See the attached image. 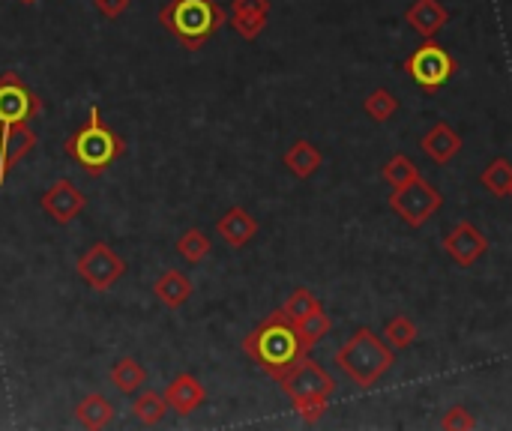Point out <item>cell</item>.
I'll use <instances>...</instances> for the list:
<instances>
[{"instance_id": "cell-12", "label": "cell", "mask_w": 512, "mask_h": 431, "mask_svg": "<svg viewBox=\"0 0 512 431\" xmlns=\"http://www.w3.org/2000/svg\"><path fill=\"white\" fill-rule=\"evenodd\" d=\"M450 21V9L441 0H414L405 9V24L420 36V39H435Z\"/></svg>"}, {"instance_id": "cell-3", "label": "cell", "mask_w": 512, "mask_h": 431, "mask_svg": "<svg viewBox=\"0 0 512 431\" xmlns=\"http://www.w3.org/2000/svg\"><path fill=\"white\" fill-rule=\"evenodd\" d=\"M282 393L291 399L294 411L300 414V420L306 426H315L327 408H330V399L336 396V381L330 372H324L315 360H309V354L291 366L282 378H276Z\"/></svg>"}, {"instance_id": "cell-25", "label": "cell", "mask_w": 512, "mask_h": 431, "mask_svg": "<svg viewBox=\"0 0 512 431\" xmlns=\"http://www.w3.org/2000/svg\"><path fill=\"white\" fill-rule=\"evenodd\" d=\"M297 330H300V339H303V345L312 351L330 330H333V321H330V315L324 312V306H318L315 312H309L306 318H300L297 321Z\"/></svg>"}, {"instance_id": "cell-26", "label": "cell", "mask_w": 512, "mask_h": 431, "mask_svg": "<svg viewBox=\"0 0 512 431\" xmlns=\"http://www.w3.org/2000/svg\"><path fill=\"white\" fill-rule=\"evenodd\" d=\"M210 249H213V243H210V237L204 234V231H198V228H189L180 240H177V252H180V258L186 261V264H201L207 255H210Z\"/></svg>"}, {"instance_id": "cell-11", "label": "cell", "mask_w": 512, "mask_h": 431, "mask_svg": "<svg viewBox=\"0 0 512 431\" xmlns=\"http://www.w3.org/2000/svg\"><path fill=\"white\" fill-rule=\"evenodd\" d=\"M444 252L459 264V267H474L486 252H489V240L486 234L474 225V222H459L453 225V231L444 237Z\"/></svg>"}, {"instance_id": "cell-14", "label": "cell", "mask_w": 512, "mask_h": 431, "mask_svg": "<svg viewBox=\"0 0 512 431\" xmlns=\"http://www.w3.org/2000/svg\"><path fill=\"white\" fill-rule=\"evenodd\" d=\"M165 402H168V411H174L180 417H189L192 411H198L207 402V390L195 375L183 372L165 387Z\"/></svg>"}, {"instance_id": "cell-24", "label": "cell", "mask_w": 512, "mask_h": 431, "mask_svg": "<svg viewBox=\"0 0 512 431\" xmlns=\"http://www.w3.org/2000/svg\"><path fill=\"white\" fill-rule=\"evenodd\" d=\"M384 342L399 354V351H408L414 342H417V324L408 318V315H396L384 324Z\"/></svg>"}, {"instance_id": "cell-32", "label": "cell", "mask_w": 512, "mask_h": 431, "mask_svg": "<svg viewBox=\"0 0 512 431\" xmlns=\"http://www.w3.org/2000/svg\"><path fill=\"white\" fill-rule=\"evenodd\" d=\"M18 3H24V6H33V3H39V0H18Z\"/></svg>"}, {"instance_id": "cell-29", "label": "cell", "mask_w": 512, "mask_h": 431, "mask_svg": "<svg viewBox=\"0 0 512 431\" xmlns=\"http://www.w3.org/2000/svg\"><path fill=\"white\" fill-rule=\"evenodd\" d=\"M321 306V300L309 291V288H297L288 300H285V306H282V312L297 324L300 318H306L309 312H315Z\"/></svg>"}, {"instance_id": "cell-31", "label": "cell", "mask_w": 512, "mask_h": 431, "mask_svg": "<svg viewBox=\"0 0 512 431\" xmlns=\"http://www.w3.org/2000/svg\"><path fill=\"white\" fill-rule=\"evenodd\" d=\"M93 3H96V9H99L105 18H120V15L129 9L132 0H93Z\"/></svg>"}, {"instance_id": "cell-2", "label": "cell", "mask_w": 512, "mask_h": 431, "mask_svg": "<svg viewBox=\"0 0 512 431\" xmlns=\"http://www.w3.org/2000/svg\"><path fill=\"white\" fill-rule=\"evenodd\" d=\"M396 366V351L369 327L351 333V339L336 351V369L360 390L375 387Z\"/></svg>"}, {"instance_id": "cell-16", "label": "cell", "mask_w": 512, "mask_h": 431, "mask_svg": "<svg viewBox=\"0 0 512 431\" xmlns=\"http://www.w3.org/2000/svg\"><path fill=\"white\" fill-rule=\"evenodd\" d=\"M420 147H423V153H426L435 165H447V162H453V159L459 156V150H462V135H459L450 123L438 120V123H432L429 132L420 138Z\"/></svg>"}, {"instance_id": "cell-27", "label": "cell", "mask_w": 512, "mask_h": 431, "mask_svg": "<svg viewBox=\"0 0 512 431\" xmlns=\"http://www.w3.org/2000/svg\"><path fill=\"white\" fill-rule=\"evenodd\" d=\"M363 108H366V114H369L375 123H387L390 117H396V111H399V99H396L387 87H378V90H372V93L366 96Z\"/></svg>"}, {"instance_id": "cell-21", "label": "cell", "mask_w": 512, "mask_h": 431, "mask_svg": "<svg viewBox=\"0 0 512 431\" xmlns=\"http://www.w3.org/2000/svg\"><path fill=\"white\" fill-rule=\"evenodd\" d=\"M111 384L126 393V396H135L144 384H147V372L144 366L135 360V357H120L114 366H111Z\"/></svg>"}, {"instance_id": "cell-13", "label": "cell", "mask_w": 512, "mask_h": 431, "mask_svg": "<svg viewBox=\"0 0 512 431\" xmlns=\"http://www.w3.org/2000/svg\"><path fill=\"white\" fill-rule=\"evenodd\" d=\"M36 147V132L30 129V123H18V126H3V150H0V189L9 177V171Z\"/></svg>"}, {"instance_id": "cell-22", "label": "cell", "mask_w": 512, "mask_h": 431, "mask_svg": "<svg viewBox=\"0 0 512 431\" xmlns=\"http://www.w3.org/2000/svg\"><path fill=\"white\" fill-rule=\"evenodd\" d=\"M480 183H483V189H486V192H492L495 198H510L512 165L504 159V156L492 159V162L486 165V171L480 174Z\"/></svg>"}, {"instance_id": "cell-28", "label": "cell", "mask_w": 512, "mask_h": 431, "mask_svg": "<svg viewBox=\"0 0 512 431\" xmlns=\"http://www.w3.org/2000/svg\"><path fill=\"white\" fill-rule=\"evenodd\" d=\"M381 177H384V183H387L390 189H399V186H405V183L417 180V177H420V171H417V165H414L405 153H396V156L381 168Z\"/></svg>"}, {"instance_id": "cell-9", "label": "cell", "mask_w": 512, "mask_h": 431, "mask_svg": "<svg viewBox=\"0 0 512 431\" xmlns=\"http://www.w3.org/2000/svg\"><path fill=\"white\" fill-rule=\"evenodd\" d=\"M39 111H42V99L15 72H3L0 75V123L3 126L30 123Z\"/></svg>"}, {"instance_id": "cell-15", "label": "cell", "mask_w": 512, "mask_h": 431, "mask_svg": "<svg viewBox=\"0 0 512 431\" xmlns=\"http://www.w3.org/2000/svg\"><path fill=\"white\" fill-rule=\"evenodd\" d=\"M267 15H270V0H231V27L246 42L264 33Z\"/></svg>"}, {"instance_id": "cell-6", "label": "cell", "mask_w": 512, "mask_h": 431, "mask_svg": "<svg viewBox=\"0 0 512 431\" xmlns=\"http://www.w3.org/2000/svg\"><path fill=\"white\" fill-rule=\"evenodd\" d=\"M405 75L423 90V93H438L441 87L450 84V78L459 72V60L435 39H423L405 60H402Z\"/></svg>"}, {"instance_id": "cell-4", "label": "cell", "mask_w": 512, "mask_h": 431, "mask_svg": "<svg viewBox=\"0 0 512 431\" xmlns=\"http://www.w3.org/2000/svg\"><path fill=\"white\" fill-rule=\"evenodd\" d=\"M225 21L228 15L216 0H168L159 9V24L189 51H198Z\"/></svg>"}, {"instance_id": "cell-23", "label": "cell", "mask_w": 512, "mask_h": 431, "mask_svg": "<svg viewBox=\"0 0 512 431\" xmlns=\"http://www.w3.org/2000/svg\"><path fill=\"white\" fill-rule=\"evenodd\" d=\"M165 414H168V402H165V396H159V393H141V396H135V402H132V417L141 423V426H159L162 420H165Z\"/></svg>"}, {"instance_id": "cell-8", "label": "cell", "mask_w": 512, "mask_h": 431, "mask_svg": "<svg viewBox=\"0 0 512 431\" xmlns=\"http://www.w3.org/2000/svg\"><path fill=\"white\" fill-rule=\"evenodd\" d=\"M78 276L93 288V291H108L114 288V282L123 279L126 273V261L108 246V243H93L81 258H78Z\"/></svg>"}, {"instance_id": "cell-34", "label": "cell", "mask_w": 512, "mask_h": 431, "mask_svg": "<svg viewBox=\"0 0 512 431\" xmlns=\"http://www.w3.org/2000/svg\"><path fill=\"white\" fill-rule=\"evenodd\" d=\"M510 198H512V189H510Z\"/></svg>"}, {"instance_id": "cell-5", "label": "cell", "mask_w": 512, "mask_h": 431, "mask_svg": "<svg viewBox=\"0 0 512 431\" xmlns=\"http://www.w3.org/2000/svg\"><path fill=\"white\" fill-rule=\"evenodd\" d=\"M66 156H72L87 174H102L123 156V138L102 123L99 105H90L87 120L66 138Z\"/></svg>"}, {"instance_id": "cell-17", "label": "cell", "mask_w": 512, "mask_h": 431, "mask_svg": "<svg viewBox=\"0 0 512 431\" xmlns=\"http://www.w3.org/2000/svg\"><path fill=\"white\" fill-rule=\"evenodd\" d=\"M216 231H219V237H222L231 249H243V246L252 243V237L258 234V219H255L249 210H243V207H231V210L219 219Z\"/></svg>"}, {"instance_id": "cell-10", "label": "cell", "mask_w": 512, "mask_h": 431, "mask_svg": "<svg viewBox=\"0 0 512 431\" xmlns=\"http://www.w3.org/2000/svg\"><path fill=\"white\" fill-rule=\"evenodd\" d=\"M84 204H87V198H84V192H81L72 180H57V183H51V186L42 192V198H39L42 213H45L48 219H54L57 225H69L72 219H78L81 210H84Z\"/></svg>"}, {"instance_id": "cell-19", "label": "cell", "mask_w": 512, "mask_h": 431, "mask_svg": "<svg viewBox=\"0 0 512 431\" xmlns=\"http://www.w3.org/2000/svg\"><path fill=\"white\" fill-rule=\"evenodd\" d=\"M114 405L102 396V393H90V396H84L81 402H78V408H75V417H78V423L84 426V429H93V431H102L108 429L111 423H114Z\"/></svg>"}, {"instance_id": "cell-1", "label": "cell", "mask_w": 512, "mask_h": 431, "mask_svg": "<svg viewBox=\"0 0 512 431\" xmlns=\"http://www.w3.org/2000/svg\"><path fill=\"white\" fill-rule=\"evenodd\" d=\"M243 351L252 357V363L258 369H264L270 378H282L291 366H297L309 348L300 339L297 324L276 309L273 315H267L246 339H243Z\"/></svg>"}, {"instance_id": "cell-7", "label": "cell", "mask_w": 512, "mask_h": 431, "mask_svg": "<svg viewBox=\"0 0 512 431\" xmlns=\"http://www.w3.org/2000/svg\"><path fill=\"white\" fill-rule=\"evenodd\" d=\"M444 204V195L423 177L393 189L390 195V210L411 228H423Z\"/></svg>"}, {"instance_id": "cell-18", "label": "cell", "mask_w": 512, "mask_h": 431, "mask_svg": "<svg viewBox=\"0 0 512 431\" xmlns=\"http://www.w3.org/2000/svg\"><path fill=\"white\" fill-rule=\"evenodd\" d=\"M282 162H285V168H288L294 177L309 180V177L324 165V156H321V150H318L312 141L300 138V141H294V144L288 147V153H285Z\"/></svg>"}, {"instance_id": "cell-20", "label": "cell", "mask_w": 512, "mask_h": 431, "mask_svg": "<svg viewBox=\"0 0 512 431\" xmlns=\"http://www.w3.org/2000/svg\"><path fill=\"white\" fill-rule=\"evenodd\" d=\"M153 294L162 306L168 309H180L189 297H192V282L180 273V270H168L156 279Z\"/></svg>"}, {"instance_id": "cell-33", "label": "cell", "mask_w": 512, "mask_h": 431, "mask_svg": "<svg viewBox=\"0 0 512 431\" xmlns=\"http://www.w3.org/2000/svg\"><path fill=\"white\" fill-rule=\"evenodd\" d=\"M0 150H3V123H0Z\"/></svg>"}, {"instance_id": "cell-30", "label": "cell", "mask_w": 512, "mask_h": 431, "mask_svg": "<svg viewBox=\"0 0 512 431\" xmlns=\"http://www.w3.org/2000/svg\"><path fill=\"white\" fill-rule=\"evenodd\" d=\"M441 426L447 431H468V429H477V417L468 411V408H462V405H456V408H450L447 414H444V420H441Z\"/></svg>"}]
</instances>
